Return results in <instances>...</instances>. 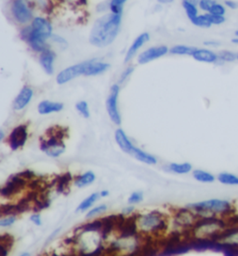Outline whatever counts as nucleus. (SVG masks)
I'll return each instance as SVG.
<instances>
[{"mask_svg": "<svg viewBox=\"0 0 238 256\" xmlns=\"http://www.w3.org/2000/svg\"><path fill=\"white\" fill-rule=\"evenodd\" d=\"M122 14L107 13L97 19L89 34V43L97 48H105L112 44L119 33Z\"/></svg>", "mask_w": 238, "mask_h": 256, "instance_id": "nucleus-1", "label": "nucleus"}, {"mask_svg": "<svg viewBox=\"0 0 238 256\" xmlns=\"http://www.w3.org/2000/svg\"><path fill=\"white\" fill-rule=\"evenodd\" d=\"M186 207L193 210L198 218L204 217H224L231 218L236 215L235 204L229 199L210 198L195 203L188 204Z\"/></svg>", "mask_w": 238, "mask_h": 256, "instance_id": "nucleus-2", "label": "nucleus"}, {"mask_svg": "<svg viewBox=\"0 0 238 256\" xmlns=\"http://www.w3.org/2000/svg\"><path fill=\"white\" fill-rule=\"evenodd\" d=\"M52 37L51 22L42 17L33 19L29 27L22 30V37L28 42L31 49L36 52H42L48 49L47 41Z\"/></svg>", "mask_w": 238, "mask_h": 256, "instance_id": "nucleus-3", "label": "nucleus"}, {"mask_svg": "<svg viewBox=\"0 0 238 256\" xmlns=\"http://www.w3.org/2000/svg\"><path fill=\"white\" fill-rule=\"evenodd\" d=\"M138 228L146 235H158L167 229V221L162 212L154 211L138 214Z\"/></svg>", "mask_w": 238, "mask_h": 256, "instance_id": "nucleus-4", "label": "nucleus"}, {"mask_svg": "<svg viewBox=\"0 0 238 256\" xmlns=\"http://www.w3.org/2000/svg\"><path fill=\"white\" fill-rule=\"evenodd\" d=\"M51 133L48 132V136L41 140L40 143V149L43 153L46 154L48 157L57 159L65 153V147L64 137L62 131H54V129H51Z\"/></svg>", "mask_w": 238, "mask_h": 256, "instance_id": "nucleus-5", "label": "nucleus"}, {"mask_svg": "<svg viewBox=\"0 0 238 256\" xmlns=\"http://www.w3.org/2000/svg\"><path fill=\"white\" fill-rule=\"evenodd\" d=\"M216 245L220 248L238 251V219L236 215L231 217L229 226L217 241Z\"/></svg>", "mask_w": 238, "mask_h": 256, "instance_id": "nucleus-6", "label": "nucleus"}, {"mask_svg": "<svg viewBox=\"0 0 238 256\" xmlns=\"http://www.w3.org/2000/svg\"><path fill=\"white\" fill-rule=\"evenodd\" d=\"M119 91H120V87L118 84H114L111 87L110 90V94L108 98L106 100V110H107V114L109 117L111 119V121L114 124L121 125L122 119H121V115L119 113L118 109V96H119Z\"/></svg>", "mask_w": 238, "mask_h": 256, "instance_id": "nucleus-7", "label": "nucleus"}, {"mask_svg": "<svg viewBox=\"0 0 238 256\" xmlns=\"http://www.w3.org/2000/svg\"><path fill=\"white\" fill-rule=\"evenodd\" d=\"M89 62H90V60L85 61V62L69 66L64 70H62L56 77L57 83L59 85H64V84H66L67 82L79 78L80 76H85Z\"/></svg>", "mask_w": 238, "mask_h": 256, "instance_id": "nucleus-8", "label": "nucleus"}, {"mask_svg": "<svg viewBox=\"0 0 238 256\" xmlns=\"http://www.w3.org/2000/svg\"><path fill=\"white\" fill-rule=\"evenodd\" d=\"M28 139L27 126L18 125L11 131L7 138V144L12 151H17L24 147Z\"/></svg>", "mask_w": 238, "mask_h": 256, "instance_id": "nucleus-9", "label": "nucleus"}, {"mask_svg": "<svg viewBox=\"0 0 238 256\" xmlns=\"http://www.w3.org/2000/svg\"><path fill=\"white\" fill-rule=\"evenodd\" d=\"M27 179H25L21 173L11 176L5 185L1 188L0 194L3 198H11L22 190L26 184Z\"/></svg>", "mask_w": 238, "mask_h": 256, "instance_id": "nucleus-10", "label": "nucleus"}, {"mask_svg": "<svg viewBox=\"0 0 238 256\" xmlns=\"http://www.w3.org/2000/svg\"><path fill=\"white\" fill-rule=\"evenodd\" d=\"M11 12L19 23H26L32 19V10L26 0H13Z\"/></svg>", "mask_w": 238, "mask_h": 256, "instance_id": "nucleus-11", "label": "nucleus"}, {"mask_svg": "<svg viewBox=\"0 0 238 256\" xmlns=\"http://www.w3.org/2000/svg\"><path fill=\"white\" fill-rule=\"evenodd\" d=\"M168 51H168V48L166 46H164V45L152 47V48L147 49L146 51H143L142 53H140V55L138 56V63L140 65L148 64V63L153 62L157 59L165 56Z\"/></svg>", "mask_w": 238, "mask_h": 256, "instance_id": "nucleus-12", "label": "nucleus"}, {"mask_svg": "<svg viewBox=\"0 0 238 256\" xmlns=\"http://www.w3.org/2000/svg\"><path fill=\"white\" fill-rule=\"evenodd\" d=\"M192 57L196 62L210 64V65H219L218 52H215L208 48H196Z\"/></svg>", "mask_w": 238, "mask_h": 256, "instance_id": "nucleus-13", "label": "nucleus"}, {"mask_svg": "<svg viewBox=\"0 0 238 256\" xmlns=\"http://www.w3.org/2000/svg\"><path fill=\"white\" fill-rule=\"evenodd\" d=\"M138 214L134 216H130L129 218H126L122 224V226L119 227V238L121 239H130L137 237L138 235Z\"/></svg>", "mask_w": 238, "mask_h": 256, "instance_id": "nucleus-14", "label": "nucleus"}, {"mask_svg": "<svg viewBox=\"0 0 238 256\" xmlns=\"http://www.w3.org/2000/svg\"><path fill=\"white\" fill-rule=\"evenodd\" d=\"M33 96H34L33 88L28 86H24L15 98L14 102H13V108L16 111L24 109L32 101Z\"/></svg>", "mask_w": 238, "mask_h": 256, "instance_id": "nucleus-15", "label": "nucleus"}, {"mask_svg": "<svg viewBox=\"0 0 238 256\" xmlns=\"http://www.w3.org/2000/svg\"><path fill=\"white\" fill-rule=\"evenodd\" d=\"M56 55L53 51L47 49L40 53L39 64L42 66L44 71L48 75H52L54 72V61Z\"/></svg>", "mask_w": 238, "mask_h": 256, "instance_id": "nucleus-16", "label": "nucleus"}, {"mask_svg": "<svg viewBox=\"0 0 238 256\" xmlns=\"http://www.w3.org/2000/svg\"><path fill=\"white\" fill-rule=\"evenodd\" d=\"M150 39V35L148 33H143L140 36L136 37V39L132 42V44L130 47V49L126 53V57H125V63H129L131 59L135 56V54L137 53L138 51L144 46V45L149 41Z\"/></svg>", "mask_w": 238, "mask_h": 256, "instance_id": "nucleus-17", "label": "nucleus"}, {"mask_svg": "<svg viewBox=\"0 0 238 256\" xmlns=\"http://www.w3.org/2000/svg\"><path fill=\"white\" fill-rule=\"evenodd\" d=\"M115 140L117 146L122 150L124 153L131 155L135 146L131 143L130 138L126 134L122 129H117L115 132Z\"/></svg>", "mask_w": 238, "mask_h": 256, "instance_id": "nucleus-18", "label": "nucleus"}, {"mask_svg": "<svg viewBox=\"0 0 238 256\" xmlns=\"http://www.w3.org/2000/svg\"><path fill=\"white\" fill-rule=\"evenodd\" d=\"M65 105L63 102H52L50 100H44L38 103L37 111L40 115H50L53 113H59L64 109Z\"/></svg>", "mask_w": 238, "mask_h": 256, "instance_id": "nucleus-19", "label": "nucleus"}, {"mask_svg": "<svg viewBox=\"0 0 238 256\" xmlns=\"http://www.w3.org/2000/svg\"><path fill=\"white\" fill-rule=\"evenodd\" d=\"M110 68V65L107 63L99 62L96 59H91L86 70V77H94L102 73H105Z\"/></svg>", "mask_w": 238, "mask_h": 256, "instance_id": "nucleus-20", "label": "nucleus"}, {"mask_svg": "<svg viewBox=\"0 0 238 256\" xmlns=\"http://www.w3.org/2000/svg\"><path fill=\"white\" fill-rule=\"evenodd\" d=\"M130 156H132L135 160H137L138 161L142 162V163H145L146 165H156L158 164V159L150 153H147L144 151L143 149L141 148H138V147H134L133 151Z\"/></svg>", "mask_w": 238, "mask_h": 256, "instance_id": "nucleus-21", "label": "nucleus"}, {"mask_svg": "<svg viewBox=\"0 0 238 256\" xmlns=\"http://www.w3.org/2000/svg\"><path fill=\"white\" fill-rule=\"evenodd\" d=\"M96 180V174L91 171H87L79 175L76 176L74 179V184L79 188H84L91 185Z\"/></svg>", "mask_w": 238, "mask_h": 256, "instance_id": "nucleus-22", "label": "nucleus"}, {"mask_svg": "<svg viewBox=\"0 0 238 256\" xmlns=\"http://www.w3.org/2000/svg\"><path fill=\"white\" fill-rule=\"evenodd\" d=\"M128 256H158V249L152 242H146L144 245H140Z\"/></svg>", "mask_w": 238, "mask_h": 256, "instance_id": "nucleus-23", "label": "nucleus"}, {"mask_svg": "<svg viewBox=\"0 0 238 256\" xmlns=\"http://www.w3.org/2000/svg\"><path fill=\"white\" fill-rule=\"evenodd\" d=\"M192 175L195 181L202 183H212L217 180V176L213 173L209 172L208 171L201 170V169H195L192 171Z\"/></svg>", "mask_w": 238, "mask_h": 256, "instance_id": "nucleus-24", "label": "nucleus"}, {"mask_svg": "<svg viewBox=\"0 0 238 256\" xmlns=\"http://www.w3.org/2000/svg\"><path fill=\"white\" fill-rule=\"evenodd\" d=\"M72 181L73 176L70 172H66L59 175L55 180L56 189L61 194H66V192L69 190V185Z\"/></svg>", "mask_w": 238, "mask_h": 256, "instance_id": "nucleus-25", "label": "nucleus"}, {"mask_svg": "<svg viewBox=\"0 0 238 256\" xmlns=\"http://www.w3.org/2000/svg\"><path fill=\"white\" fill-rule=\"evenodd\" d=\"M166 168L170 172L175 174H188L194 171L192 164L189 162H182V163L173 162L168 164Z\"/></svg>", "mask_w": 238, "mask_h": 256, "instance_id": "nucleus-26", "label": "nucleus"}, {"mask_svg": "<svg viewBox=\"0 0 238 256\" xmlns=\"http://www.w3.org/2000/svg\"><path fill=\"white\" fill-rule=\"evenodd\" d=\"M99 198H101L99 192H95V193L90 194L88 197L80 202L79 205L77 208V212H88L93 207V205L98 201Z\"/></svg>", "mask_w": 238, "mask_h": 256, "instance_id": "nucleus-27", "label": "nucleus"}, {"mask_svg": "<svg viewBox=\"0 0 238 256\" xmlns=\"http://www.w3.org/2000/svg\"><path fill=\"white\" fill-rule=\"evenodd\" d=\"M217 181L224 185L238 186V174L229 171H223L217 175Z\"/></svg>", "mask_w": 238, "mask_h": 256, "instance_id": "nucleus-28", "label": "nucleus"}, {"mask_svg": "<svg viewBox=\"0 0 238 256\" xmlns=\"http://www.w3.org/2000/svg\"><path fill=\"white\" fill-rule=\"evenodd\" d=\"M218 57L219 65L233 64L238 62V52H235L231 50H222L218 51Z\"/></svg>", "mask_w": 238, "mask_h": 256, "instance_id": "nucleus-29", "label": "nucleus"}, {"mask_svg": "<svg viewBox=\"0 0 238 256\" xmlns=\"http://www.w3.org/2000/svg\"><path fill=\"white\" fill-rule=\"evenodd\" d=\"M196 50V47L186 45H176L170 49L169 52L173 55H188L192 56Z\"/></svg>", "mask_w": 238, "mask_h": 256, "instance_id": "nucleus-30", "label": "nucleus"}, {"mask_svg": "<svg viewBox=\"0 0 238 256\" xmlns=\"http://www.w3.org/2000/svg\"><path fill=\"white\" fill-rule=\"evenodd\" d=\"M182 7L190 21L194 20L195 17H197L199 15V7L195 4L190 3L187 1H182Z\"/></svg>", "mask_w": 238, "mask_h": 256, "instance_id": "nucleus-31", "label": "nucleus"}, {"mask_svg": "<svg viewBox=\"0 0 238 256\" xmlns=\"http://www.w3.org/2000/svg\"><path fill=\"white\" fill-rule=\"evenodd\" d=\"M191 22L196 27H200V28H210L212 26L211 22L209 21L208 13L198 15L194 20H192Z\"/></svg>", "mask_w": 238, "mask_h": 256, "instance_id": "nucleus-32", "label": "nucleus"}, {"mask_svg": "<svg viewBox=\"0 0 238 256\" xmlns=\"http://www.w3.org/2000/svg\"><path fill=\"white\" fill-rule=\"evenodd\" d=\"M107 209H108L107 205H97V206H95V207H92V208L87 212L86 218H87V219H92L94 217H96V216H98V215H100V214L104 213V212L107 211Z\"/></svg>", "mask_w": 238, "mask_h": 256, "instance_id": "nucleus-33", "label": "nucleus"}, {"mask_svg": "<svg viewBox=\"0 0 238 256\" xmlns=\"http://www.w3.org/2000/svg\"><path fill=\"white\" fill-rule=\"evenodd\" d=\"M128 0H111L109 4V8L112 13L115 14H122L123 7Z\"/></svg>", "mask_w": 238, "mask_h": 256, "instance_id": "nucleus-34", "label": "nucleus"}, {"mask_svg": "<svg viewBox=\"0 0 238 256\" xmlns=\"http://www.w3.org/2000/svg\"><path fill=\"white\" fill-rule=\"evenodd\" d=\"M76 109L79 112L81 117L84 118H89L90 117V112H89V107L88 104L86 101H79V102L76 103Z\"/></svg>", "mask_w": 238, "mask_h": 256, "instance_id": "nucleus-35", "label": "nucleus"}, {"mask_svg": "<svg viewBox=\"0 0 238 256\" xmlns=\"http://www.w3.org/2000/svg\"><path fill=\"white\" fill-rule=\"evenodd\" d=\"M226 11H227V7H225L224 3L218 2L214 4V6L210 9L209 14L218 15V16H226Z\"/></svg>", "mask_w": 238, "mask_h": 256, "instance_id": "nucleus-36", "label": "nucleus"}, {"mask_svg": "<svg viewBox=\"0 0 238 256\" xmlns=\"http://www.w3.org/2000/svg\"><path fill=\"white\" fill-rule=\"evenodd\" d=\"M144 200V193L142 191H135L130 194V197L128 198L129 205L138 204Z\"/></svg>", "mask_w": 238, "mask_h": 256, "instance_id": "nucleus-37", "label": "nucleus"}, {"mask_svg": "<svg viewBox=\"0 0 238 256\" xmlns=\"http://www.w3.org/2000/svg\"><path fill=\"white\" fill-rule=\"evenodd\" d=\"M216 2L217 0H200L198 3V7L205 13H209Z\"/></svg>", "mask_w": 238, "mask_h": 256, "instance_id": "nucleus-38", "label": "nucleus"}, {"mask_svg": "<svg viewBox=\"0 0 238 256\" xmlns=\"http://www.w3.org/2000/svg\"><path fill=\"white\" fill-rule=\"evenodd\" d=\"M16 222V215H5L0 219V227H9L13 226Z\"/></svg>", "mask_w": 238, "mask_h": 256, "instance_id": "nucleus-39", "label": "nucleus"}, {"mask_svg": "<svg viewBox=\"0 0 238 256\" xmlns=\"http://www.w3.org/2000/svg\"><path fill=\"white\" fill-rule=\"evenodd\" d=\"M208 16H209V21L211 22L212 26L213 25L219 26L226 22V16H218V15L209 14V13H208Z\"/></svg>", "mask_w": 238, "mask_h": 256, "instance_id": "nucleus-40", "label": "nucleus"}, {"mask_svg": "<svg viewBox=\"0 0 238 256\" xmlns=\"http://www.w3.org/2000/svg\"><path fill=\"white\" fill-rule=\"evenodd\" d=\"M30 221L36 227L42 226V217H41V214L39 212H34L30 216Z\"/></svg>", "mask_w": 238, "mask_h": 256, "instance_id": "nucleus-41", "label": "nucleus"}, {"mask_svg": "<svg viewBox=\"0 0 238 256\" xmlns=\"http://www.w3.org/2000/svg\"><path fill=\"white\" fill-rule=\"evenodd\" d=\"M133 70H134L133 67H128V68L121 74L120 79H119V83H123V82H125V81H127V79L132 74Z\"/></svg>", "mask_w": 238, "mask_h": 256, "instance_id": "nucleus-42", "label": "nucleus"}, {"mask_svg": "<svg viewBox=\"0 0 238 256\" xmlns=\"http://www.w3.org/2000/svg\"><path fill=\"white\" fill-rule=\"evenodd\" d=\"M224 4L225 5V7H227V9L235 10V9H238V3L235 0H225Z\"/></svg>", "mask_w": 238, "mask_h": 256, "instance_id": "nucleus-43", "label": "nucleus"}, {"mask_svg": "<svg viewBox=\"0 0 238 256\" xmlns=\"http://www.w3.org/2000/svg\"><path fill=\"white\" fill-rule=\"evenodd\" d=\"M9 248L10 247H8L7 244H5L4 242H1V245H0V256H7Z\"/></svg>", "mask_w": 238, "mask_h": 256, "instance_id": "nucleus-44", "label": "nucleus"}, {"mask_svg": "<svg viewBox=\"0 0 238 256\" xmlns=\"http://www.w3.org/2000/svg\"><path fill=\"white\" fill-rule=\"evenodd\" d=\"M204 45L209 48H218L221 46V43L216 40H208V41L204 42Z\"/></svg>", "mask_w": 238, "mask_h": 256, "instance_id": "nucleus-45", "label": "nucleus"}, {"mask_svg": "<svg viewBox=\"0 0 238 256\" xmlns=\"http://www.w3.org/2000/svg\"><path fill=\"white\" fill-rule=\"evenodd\" d=\"M134 210H135V208L133 205H128L126 208L123 209L122 214L123 215H129V214L133 213Z\"/></svg>", "mask_w": 238, "mask_h": 256, "instance_id": "nucleus-46", "label": "nucleus"}, {"mask_svg": "<svg viewBox=\"0 0 238 256\" xmlns=\"http://www.w3.org/2000/svg\"><path fill=\"white\" fill-rule=\"evenodd\" d=\"M100 193V197L101 198H106L110 195V192L108 190H101L99 192Z\"/></svg>", "mask_w": 238, "mask_h": 256, "instance_id": "nucleus-47", "label": "nucleus"}, {"mask_svg": "<svg viewBox=\"0 0 238 256\" xmlns=\"http://www.w3.org/2000/svg\"><path fill=\"white\" fill-rule=\"evenodd\" d=\"M158 1L161 4H169V3L173 2L174 0H158Z\"/></svg>", "mask_w": 238, "mask_h": 256, "instance_id": "nucleus-48", "label": "nucleus"}, {"mask_svg": "<svg viewBox=\"0 0 238 256\" xmlns=\"http://www.w3.org/2000/svg\"><path fill=\"white\" fill-rule=\"evenodd\" d=\"M231 42L233 44L238 46V37H236V36H235V37H233L231 39Z\"/></svg>", "mask_w": 238, "mask_h": 256, "instance_id": "nucleus-49", "label": "nucleus"}, {"mask_svg": "<svg viewBox=\"0 0 238 256\" xmlns=\"http://www.w3.org/2000/svg\"><path fill=\"white\" fill-rule=\"evenodd\" d=\"M182 1H187V2L193 3V4H195V5H197V6H198V3H199V1H200V0H182Z\"/></svg>", "mask_w": 238, "mask_h": 256, "instance_id": "nucleus-50", "label": "nucleus"}, {"mask_svg": "<svg viewBox=\"0 0 238 256\" xmlns=\"http://www.w3.org/2000/svg\"><path fill=\"white\" fill-rule=\"evenodd\" d=\"M4 139V132L3 131H0V141H3Z\"/></svg>", "mask_w": 238, "mask_h": 256, "instance_id": "nucleus-51", "label": "nucleus"}, {"mask_svg": "<svg viewBox=\"0 0 238 256\" xmlns=\"http://www.w3.org/2000/svg\"><path fill=\"white\" fill-rule=\"evenodd\" d=\"M31 256V254H29V253H23V254H22L21 256Z\"/></svg>", "mask_w": 238, "mask_h": 256, "instance_id": "nucleus-52", "label": "nucleus"}, {"mask_svg": "<svg viewBox=\"0 0 238 256\" xmlns=\"http://www.w3.org/2000/svg\"><path fill=\"white\" fill-rule=\"evenodd\" d=\"M235 36L238 37V29L237 31H235Z\"/></svg>", "mask_w": 238, "mask_h": 256, "instance_id": "nucleus-53", "label": "nucleus"}, {"mask_svg": "<svg viewBox=\"0 0 238 256\" xmlns=\"http://www.w3.org/2000/svg\"></svg>", "mask_w": 238, "mask_h": 256, "instance_id": "nucleus-54", "label": "nucleus"}]
</instances>
